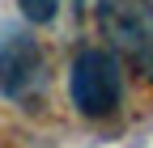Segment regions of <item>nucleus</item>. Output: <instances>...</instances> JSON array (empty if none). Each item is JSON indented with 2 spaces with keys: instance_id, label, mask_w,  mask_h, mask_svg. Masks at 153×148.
I'll use <instances>...</instances> for the list:
<instances>
[{
  "instance_id": "4",
  "label": "nucleus",
  "mask_w": 153,
  "mask_h": 148,
  "mask_svg": "<svg viewBox=\"0 0 153 148\" xmlns=\"http://www.w3.org/2000/svg\"><path fill=\"white\" fill-rule=\"evenodd\" d=\"M17 4H22V13L34 26H47V21H55V13H60V0H17Z\"/></svg>"
},
{
  "instance_id": "3",
  "label": "nucleus",
  "mask_w": 153,
  "mask_h": 148,
  "mask_svg": "<svg viewBox=\"0 0 153 148\" xmlns=\"http://www.w3.org/2000/svg\"><path fill=\"white\" fill-rule=\"evenodd\" d=\"M98 26L115 51L153 76V0H98Z\"/></svg>"
},
{
  "instance_id": "2",
  "label": "nucleus",
  "mask_w": 153,
  "mask_h": 148,
  "mask_svg": "<svg viewBox=\"0 0 153 148\" xmlns=\"http://www.w3.org/2000/svg\"><path fill=\"white\" fill-rule=\"evenodd\" d=\"M47 89V55L26 26H0V93L9 102H34Z\"/></svg>"
},
{
  "instance_id": "1",
  "label": "nucleus",
  "mask_w": 153,
  "mask_h": 148,
  "mask_svg": "<svg viewBox=\"0 0 153 148\" xmlns=\"http://www.w3.org/2000/svg\"><path fill=\"white\" fill-rule=\"evenodd\" d=\"M68 97L85 119L115 114V106L123 97V68L115 59V51H102V47L76 51V59L68 68Z\"/></svg>"
},
{
  "instance_id": "5",
  "label": "nucleus",
  "mask_w": 153,
  "mask_h": 148,
  "mask_svg": "<svg viewBox=\"0 0 153 148\" xmlns=\"http://www.w3.org/2000/svg\"><path fill=\"white\" fill-rule=\"evenodd\" d=\"M76 4H85V0H76Z\"/></svg>"
}]
</instances>
